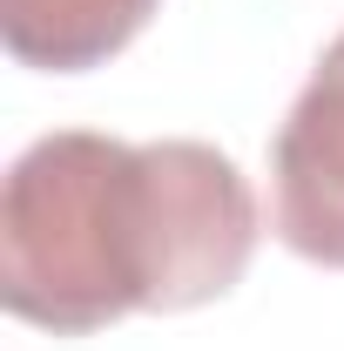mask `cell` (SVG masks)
Returning <instances> with one entry per match:
<instances>
[{
	"mask_svg": "<svg viewBox=\"0 0 344 351\" xmlns=\"http://www.w3.org/2000/svg\"><path fill=\"white\" fill-rule=\"evenodd\" d=\"M162 0H0V41L34 75L108 68L156 21Z\"/></svg>",
	"mask_w": 344,
	"mask_h": 351,
	"instance_id": "obj_3",
	"label": "cell"
},
{
	"mask_svg": "<svg viewBox=\"0 0 344 351\" xmlns=\"http://www.w3.org/2000/svg\"><path fill=\"white\" fill-rule=\"evenodd\" d=\"M270 237L317 270H344V27L270 135Z\"/></svg>",
	"mask_w": 344,
	"mask_h": 351,
	"instance_id": "obj_2",
	"label": "cell"
},
{
	"mask_svg": "<svg viewBox=\"0 0 344 351\" xmlns=\"http://www.w3.org/2000/svg\"><path fill=\"white\" fill-rule=\"evenodd\" d=\"M257 237V189L216 142L54 129L0 182V304L54 338L203 311L243 284Z\"/></svg>",
	"mask_w": 344,
	"mask_h": 351,
	"instance_id": "obj_1",
	"label": "cell"
}]
</instances>
